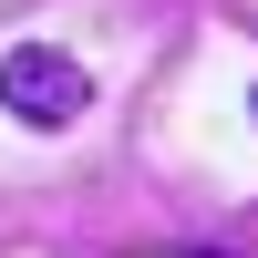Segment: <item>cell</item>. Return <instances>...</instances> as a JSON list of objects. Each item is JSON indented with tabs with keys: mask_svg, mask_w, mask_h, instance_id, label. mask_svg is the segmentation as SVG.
I'll return each mask as SVG.
<instances>
[{
	"mask_svg": "<svg viewBox=\"0 0 258 258\" xmlns=\"http://www.w3.org/2000/svg\"><path fill=\"white\" fill-rule=\"evenodd\" d=\"M0 114L31 124V135H62V124L93 114V73L73 52H52V41H11L0 52Z\"/></svg>",
	"mask_w": 258,
	"mask_h": 258,
	"instance_id": "1",
	"label": "cell"
},
{
	"mask_svg": "<svg viewBox=\"0 0 258 258\" xmlns=\"http://www.w3.org/2000/svg\"><path fill=\"white\" fill-rule=\"evenodd\" d=\"M248 114H258V93H248Z\"/></svg>",
	"mask_w": 258,
	"mask_h": 258,
	"instance_id": "2",
	"label": "cell"
}]
</instances>
